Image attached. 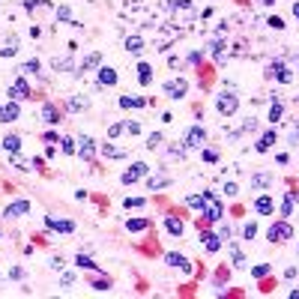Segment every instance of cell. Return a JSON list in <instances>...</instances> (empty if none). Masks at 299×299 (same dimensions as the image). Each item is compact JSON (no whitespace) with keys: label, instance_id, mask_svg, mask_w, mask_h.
<instances>
[{"label":"cell","instance_id":"cell-1","mask_svg":"<svg viewBox=\"0 0 299 299\" xmlns=\"http://www.w3.org/2000/svg\"><path fill=\"white\" fill-rule=\"evenodd\" d=\"M267 239H269V242H287V239H293V224H290L287 218L272 221L269 228H267Z\"/></svg>","mask_w":299,"mask_h":299},{"label":"cell","instance_id":"cell-2","mask_svg":"<svg viewBox=\"0 0 299 299\" xmlns=\"http://www.w3.org/2000/svg\"><path fill=\"white\" fill-rule=\"evenodd\" d=\"M237 108H239V96H234V93H221L215 99V111H218L221 117H234Z\"/></svg>","mask_w":299,"mask_h":299},{"label":"cell","instance_id":"cell-3","mask_svg":"<svg viewBox=\"0 0 299 299\" xmlns=\"http://www.w3.org/2000/svg\"><path fill=\"white\" fill-rule=\"evenodd\" d=\"M201 212H204V221H207V224H218L221 215H224V207H221V201L212 195V198H207V204H204Z\"/></svg>","mask_w":299,"mask_h":299},{"label":"cell","instance_id":"cell-4","mask_svg":"<svg viewBox=\"0 0 299 299\" xmlns=\"http://www.w3.org/2000/svg\"><path fill=\"white\" fill-rule=\"evenodd\" d=\"M75 153H78L84 162H93L96 156V141L90 135H78V141H75Z\"/></svg>","mask_w":299,"mask_h":299},{"label":"cell","instance_id":"cell-5","mask_svg":"<svg viewBox=\"0 0 299 299\" xmlns=\"http://www.w3.org/2000/svg\"><path fill=\"white\" fill-rule=\"evenodd\" d=\"M162 90H165L168 99H182L185 93H189V84H185V78H168L162 84Z\"/></svg>","mask_w":299,"mask_h":299},{"label":"cell","instance_id":"cell-6","mask_svg":"<svg viewBox=\"0 0 299 299\" xmlns=\"http://www.w3.org/2000/svg\"><path fill=\"white\" fill-rule=\"evenodd\" d=\"M147 174H150V165H147V162H135L129 171H123L120 179H123V185H132V182H138V179L147 177Z\"/></svg>","mask_w":299,"mask_h":299},{"label":"cell","instance_id":"cell-7","mask_svg":"<svg viewBox=\"0 0 299 299\" xmlns=\"http://www.w3.org/2000/svg\"><path fill=\"white\" fill-rule=\"evenodd\" d=\"M204 144H207V132L201 126H192L189 132H185V147L189 150H201Z\"/></svg>","mask_w":299,"mask_h":299},{"label":"cell","instance_id":"cell-8","mask_svg":"<svg viewBox=\"0 0 299 299\" xmlns=\"http://www.w3.org/2000/svg\"><path fill=\"white\" fill-rule=\"evenodd\" d=\"M269 78H275V81H281V84H290L293 81V75H290V69L281 63V60H275V63H269Z\"/></svg>","mask_w":299,"mask_h":299},{"label":"cell","instance_id":"cell-9","mask_svg":"<svg viewBox=\"0 0 299 299\" xmlns=\"http://www.w3.org/2000/svg\"><path fill=\"white\" fill-rule=\"evenodd\" d=\"M21 117V105L18 102H6V105H0V123H15Z\"/></svg>","mask_w":299,"mask_h":299},{"label":"cell","instance_id":"cell-10","mask_svg":"<svg viewBox=\"0 0 299 299\" xmlns=\"http://www.w3.org/2000/svg\"><path fill=\"white\" fill-rule=\"evenodd\" d=\"M33 93H30V84L24 81V78H15L12 81V87H9V99L12 102H21V99H30Z\"/></svg>","mask_w":299,"mask_h":299},{"label":"cell","instance_id":"cell-11","mask_svg":"<svg viewBox=\"0 0 299 299\" xmlns=\"http://www.w3.org/2000/svg\"><path fill=\"white\" fill-rule=\"evenodd\" d=\"M168 185H171V177H168L165 171L147 177V189H150V192H162V189H168Z\"/></svg>","mask_w":299,"mask_h":299},{"label":"cell","instance_id":"cell-12","mask_svg":"<svg viewBox=\"0 0 299 299\" xmlns=\"http://www.w3.org/2000/svg\"><path fill=\"white\" fill-rule=\"evenodd\" d=\"M96 81H99L102 87H114V84H117V69L99 66V69H96Z\"/></svg>","mask_w":299,"mask_h":299},{"label":"cell","instance_id":"cell-13","mask_svg":"<svg viewBox=\"0 0 299 299\" xmlns=\"http://www.w3.org/2000/svg\"><path fill=\"white\" fill-rule=\"evenodd\" d=\"M27 212H30V201H12V204H6V209H3L6 218H21V215H27Z\"/></svg>","mask_w":299,"mask_h":299},{"label":"cell","instance_id":"cell-14","mask_svg":"<svg viewBox=\"0 0 299 299\" xmlns=\"http://www.w3.org/2000/svg\"><path fill=\"white\" fill-rule=\"evenodd\" d=\"M42 123H48V126H57L60 123V108L54 102H45L42 105Z\"/></svg>","mask_w":299,"mask_h":299},{"label":"cell","instance_id":"cell-15","mask_svg":"<svg viewBox=\"0 0 299 299\" xmlns=\"http://www.w3.org/2000/svg\"><path fill=\"white\" fill-rule=\"evenodd\" d=\"M45 228H51V231H57V234H72L75 224H72L69 218H45Z\"/></svg>","mask_w":299,"mask_h":299},{"label":"cell","instance_id":"cell-16","mask_svg":"<svg viewBox=\"0 0 299 299\" xmlns=\"http://www.w3.org/2000/svg\"><path fill=\"white\" fill-rule=\"evenodd\" d=\"M272 144H275V132H272V129H267L264 135L257 138L254 150H257V153H269V150H272Z\"/></svg>","mask_w":299,"mask_h":299},{"label":"cell","instance_id":"cell-17","mask_svg":"<svg viewBox=\"0 0 299 299\" xmlns=\"http://www.w3.org/2000/svg\"><path fill=\"white\" fill-rule=\"evenodd\" d=\"M165 260H168V264H171V267H177V269H182V272H192V260H189V257H182V254H177V251H171V254H168Z\"/></svg>","mask_w":299,"mask_h":299},{"label":"cell","instance_id":"cell-18","mask_svg":"<svg viewBox=\"0 0 299 299\" xmlns=\"http://www.w3.org/2000/svg\"><path fill=\"white\" fill-rule=\"evenodd\" d=\"M102 156L105 159H126L129 150L126 147H114V144H102Z\"/></svg>","mask_w":299,"mask_h":299},{"label":"cell","instance_id":"cell-19","mask_svg":"<svg viewBox=\"0 0 299 299\" xmlns=\"http://www.w3.org/2000/svg\"><path fill=\"white\" fill-rule=\"evenodd\" d=\"M254 209H257L260 215H272V209H275V204H272V198H269V195H260V198L254 201Z\"/></svg>","mask_w":299,"mask_h":299},{"label":"cell","instance_id":"cell-20","mask_svg":"<svg viewBox=\"0 0 299 299\" xmlns=\"http://www.w3.org/2000/svg\"><path fill=\"white\" fill-rule=\"evenodd\" d=\"M165 231L174 234V237H179L182 234V218L179 215H165Z\"/></svg>","mask_w":299,"mask_h":299},{"label":"cell","instance_id":"cell-21","mask_svg":"<svg viewBox=\"0 0 299 299\" xmlns=\"http://www.w3.org/2000/svg\"><path fill=\"white\" fill-rule=\"evenodd\" d=\"M221 242H224V239H221L218 234H204V248H207L209 254H215V251H221Z\"/></svg>","mask_w":299,"mask_h":299},{"label":"cell","instance_id":"cell-22","mask_svg":"<svg viewBox=\"0 0 299 299\" xmlns=\"http://www.w3.org/2000/svg\"><path fill=\"white\" fill-rule=\"evenodd\" d=\"M150 228V218H126V231L129 234H141Z\"/></svg>","mask_w":299,"mask_h":299},{"label":"cell","instance_id":"cell-23","mask_svg":"<svg viewBox=\"0 0 299 299\" xmlns=\"http://www.w3.org/2000/svg\"><path fill=\"white\" fill-rule=\"evenodd\" d=\"M99 63H102V54H99V51H93V54H87V57H84V63H81L78 69H75V75H81V72H87V69H93V66H99Z\"/></svg>","mask_w":299,"mask_h":299},{"label":"cell","instance_id":"cell-24","mask_svg":"<svg viewBox=\"0 0 299 299\" xmlns=\"http://www.w3.org/2000/svg\"><path fill=\"white\" fill-rule=\"evenodd\" d=\"M269 185H272V177L267 171H260V174L251 177V189H269Z\"/></svg>","mask_w":299,"mask_h":299},{"label":"cell","instance_id":"cell-25","mask_svg":"<svg viewBox=\"0 0 299 299\" xmlns=\"http://www.w3.org/2000/svg\"><path fill=\"white\" fill-rule=\"evenodd\" d=\"M147 99L144 96H120V108H144Z\"/></svg>","mask_w":299,"mask_h":299},{"label":"cell","instance_id":"cell-26","mask_svg":"<svg viewBox=\"0 0 299 299\" xmlns=\"http://www.w3.org/2000/svg\"><path fill=\"white\" fill-rule=\"evenodd\" d=\"M126 51L129 54H141L144 51V39L141 36H126Z\"/></svg>","mask_w":299,"mask_h":299},{"label":"cell","instance_id":"cell-27","mask_svg":"<svg viewBox=\"0 0 299 299\" xmlns=\"http://www.w3.org/2000/svg\"><path fill=\"white\" fill-rule=\"evenodd\" d=\"M281 114H284V105H281V99H278V96H272V108H269V123H278V120H281Z\"/></svg>","mask_w":299,"mask_h":299},{"label":"cell","instance_id":"cell-28","mask_svg":"<svg viewBox=\"0 0 299 299\" xmlns=\"http://www.w3.org/2000/svg\"><path fill=\"white\" fill-rule=\"evenodd\" d=\"M138 81H141L144 87L153 81V69H150V63H138Z\"/></svg>","mask_w":299,"mask_h":299},{"label":"cell","instance_id":"cell-29","mask_svg":"<svg viewBox=\"0 0 299 299\" xmlns=\"http://www.w3.org/2000/svg\"><path fill=\"white\" fill-rule=\"evenodd\" d=\"M3 150H6V153H18V150H21V138L18 135H6L3 138Z\"/></svg>","mask_w":299,"mask_h":299},{"label":"cell","instance_id":"cell-30","mask_svg":"<svg viewBox=\"0 0 299 299\" xmlns=\"http://www.w3.org/2000/svg\"><path fill=\"white\" fill-rule=\"evenodd\" d=\"M293 204H296V192H284V204H281V215H293Z\"/></svg>","mask_w":299,"mask_h":299},{"label":"cell","instance_id":"cell-31","mask_svg":"<svg viewBox=\"0 0 299 299\" xmlns=\"http://www.w3.org/2000/svg\"><path fill=\"white\" fill-rule=\"evenodd\" d=\"M75 264H78L81 269H93V272L99 269V264H96V260H90L87 254H78V257H75Z\"/></svg>","mask_w":299,"mask_h":299},{"label":"cell","instance_id":"cell-32","mask_svg":"<svg viewBox=\"0 0 299 299\" xmlns=\"http://www.w3.org/2000/svg\"><path fill=\"white\" fill-rule=\"evenodd\" d=\"M269 272H272V267H269V264H257V267H251V275H254L257 281H260V278H267Z\"/></svg>","mask_w":299,"mask_h":299},{"label":"cell","instance_id":"cell-33","mask_svg":"<svg viewBox=\"0 0 299 299\" xmlns=\"http://www.w3.org/2000/svg\"><path fill=\"white\" fill-rule=\"evenodd\" d=\"M185 204H189L192 209H204V204H207V195H192V198L185 201Z\"/></svg>","mask_w":299,"mask_h":299},{"label":"cell","instance_id":"cell-34","mask_svg":"<svg viewBox=\"0 0 299 299\" xmlns=\"http://www.w3.org/2000/svg\"><path fill=\"white\" fill-rule=\"evenodd\" d=\"M144 204H147V198H126V201H123L126 209H141Z\"/></svg>","mask_w":299,"mask_h":299},{"label":"cell","instance_id":"cell-35","mask_svg":"<svg viewBox=\"0 0 299 299\" xmlns=\"http://www.w3.org/2000/svg\"><path fill=\"white\" fill-rule=\"evenodd\" d=\"M254 234H257V224L254 221H245L242 224V239H254Z\"/></svg>","mask_w":299,"mask_h":299},{"label":"cell","instance_id":"cell-36","mask_svg":"<svg viewBox=\"0 0 299 299\" xmlns=\"http://www.w3.org/2000/svg\"><path fill=\"white\" fill-rule=\"evenodd\" d=\"M126 132V123H111L108 126V138H117V135H123Z\"/></svg>","mask_w":299,"mask_h":299},{"label":"cell","instance_id":"cell-37","mask_svg":"<svg viewBox=\"0 0 299 299\" xmlns=\"http://www.w3.org/2000/svg\"><path fill=\"white\" fill-rule=\"evenodd\" d=\"M245 264H248V260H245V257H242V251L234 245V267H237V269H245Z\"/></svg>","mask_w":299,"mask_h":299},{"label":"cell","instance_id":"cell-38","mask_svg":"<svg viewBox=\"0 0 299 299\" xmlns=\"http://www.w3.org/2000/svg\"><path fill=\"white\" fill-rule=\"evenodd\" d=\"M60 150H63V153H75V138H60Z\"/></svg>","mask_w":299,"mask_h":299},{"label":"cell","instance_id":"cell-39","mask_svg":"<svg viewBox=\"0 0 299 299\" xmlns=\"http://www.w3.org/2000/svg\"><path fill=\"white\" fill-rule=\"evenodd\" d=\"M93 290H111V278H93Z\"/></svg>","mask_w":299,"mask_h":299},{"label":"cell","instance_id":"cell-40","mask_svg":"<svg viewBox=\"0 0 299 299\" xmlns=\"http://www.w3.org/2000/svg\"><path fill=\"white\" fill-rule=\"evenodd\" d=\"M57 21H72V9L69 6H57Z\"/></svg>","mask_w":299,"mask_h":299},{"label":"cell","instance_id":"cell-41","mask_svg":"<svg viewBox=\"0 0 299 299\" xmlns=\"http://www.w3.org/2000/svg\"><path fill=\"white\" fill-rule=\"evenodd\" d=\"M12 168H15V171H30V168H27V162H24L18 153H12Z\"/></svg>","mask_w":299,"mask_h":299},{"label":"cell","instance_id":"cell-42","mask_svg":"<svg viewBox=\"0 0 299 299\" xmlns=\"http://www.w3.org/2000/svg\"><path fill=\"white\" fill-rule=\"evenodd\" d=\"M21 72H24V75H30V72H39V60H27V63L21 66Z\"/></svg>","mask_w":299,"mask_h":299},{"label":"cell","instance_id":"cell-43","mask_svg":"<svg viewBox=\"0 0 299 299\" xmlns=\"http://www.w3.org/2000/svg\"><path fill=\"white\" fill-rule=\"evenodd\" d=\"M69 108H72V111H84V108H87V99H75V96H72V99H69Z\"/></svg>","mask_w":299,"mask_h":299},{"label":"cell","instance_id":"cell-44","mask_svg":"<svg viewBox=\"0 0 299 299\" xmlns=\"http://www.w3.org/2000/svg\"><path fill=\"white\" fill-rule=\"evenodd\" d=\"M201 156H204V162H207V165H215V162H218V153H215V150H204Z\"/></svg>","mask_w":299,"mask_h":299},{"label":"cell","instance_id":"cell-45","mask_svg":"<svg viewBox=\"0 0 299 299\" xmlns=\"http://www.w3.org/2000/svg\"><path fill=\"white\" fill-rule=\"evenodd\" d=\"M159 144H162V132H153V135L147 138V147H150V150H153V147H159Z\"/></svg>","mask_w":299,"mask_h":299},{"label":"cell","instance_id":"cell-46","mask_svg":"<svg viewBox=\"0 0 299 299\" xmlns=\"http://www.w3.org/2000/svg\"><path fill=\"white\" fill-rule=\"evenodd\" d=\"M269 27H272V30H284V18L272 15V18H269Z\"/></svg>","mask_w":299,"mask_h":299},{"label":"cell","instance_id":"cell-47","mask_svg":"<svg viewBox=\"0 0 299 299\" xmlns=\"http://www.w3.org/2000/svg\"><path fill=\"white\" fill-rule=\"evenodd\" d=\"M72 284H75V275H72V272H66V275L60 278V287H72Z\"/></svg>","mask_w":299,"mask_h":299},{"label":"cell","instance_id":"cell-48","mask_svg":"<svg viewBox=\"0 0 299 299\" xmlns=\"http://www.w3.org/2000/svg\"><path fill=\"white\" fill-rule=\"evenodd\" d=\"M224 195H231V198H234V195H239V189H237V182H228V185H224Z\"/></svg>","mask_w":299,"mask_h":299},{"label":"cell","instance_id":"cell-49","mask_svg":"<svg viewBox=\"0 0 299 299\" xmlns=\"http://www.w3.org/2000/svg\"><path fill=\"white\" fill-rule=\"evenodd\" d=\"M201 60H204V54H201V51H192V54H189V63H192V66H198Z\"/></svg>","mask_w":299,"mask_h":299},{"label":"cell","instance_id":"cell-50","mask_svg":"<svg viewBox=\"0 0 299 299\" xmlns=\"http://www.w3.org/2000/svg\"><path fill=\"white\" fill-rule=\"evenodd\" d=\"M126 132H129V135H138V132H141V126H138L135 120H129V123H126Z\"/></svg>","mask_w":299,"mask_h":299},{"label":"cell","instance_id":"cell-51","mask_svg":"<svg viewBox=\"0 0 299 299\" xmlns=\"http://www.w3.org/2000/svg\"><path fill=\"white\" fill-rule=\"evenodd\" d=\"M287 141H290V144H299V126H293V129H290V135H287Z\"/></svg>","mask_w":299,"mask_h":299},{"label":"cell","instance_id":"cell-52","mask_svg":"<svg viewBox=\"0 0 299 299\" xmlns=\"http://www.w3.org/2000/svg\"><path fill=\"white\" fill-rule=\"evenodd\" d=\"M45 141H48V144H60V135H57V132H45Z\"/></svg>","mask_w":299,"mask_h":299},{"label":"cell","instance_id":"cell-53","mask_svg":"<svg viewBox=\"0 0 299 299\" xmlns=\"http://www.w3.org/2000/svg\"><path fill=\"white\" fill-rule=\"evenodd\" d=\"M293 18L299 21V3H293Z\"/></svg>","mask_w":299,"mask_h":299},{"label":"cell","instance_id":"cell-54","mask_svg":"<svg viewBox=\"0 0 299 299\" xmlns=\"http://www.w3.org/2000/svg\"><path fill=\"white\" fill-rule=\"evenodd\" d=\"M264 3H267V6H272V3H275V0H264Z\"/></svg>","mask_w":299,"mask_h":299}]
</instances>
